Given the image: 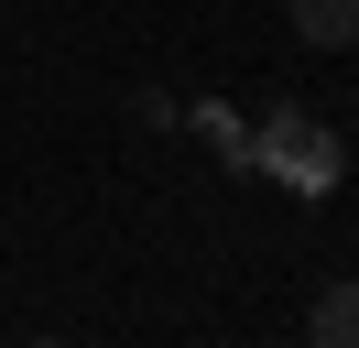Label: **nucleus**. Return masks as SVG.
Segmentation results:
<instances>
[{
	"label": "nucleus",
	"mask_w": 359,
	"mask_h": 348,
	"mask_svg": "<svg viewBox=\"0 0 359 348\" xmlns=\"http://www.w3.org/2000/svg\"><path fill=\"white\" fill-rule=\"evenodd\" d=\"M294 44H316V55H348L359 44V0H283Z\"/></svg>",
	"instance_id": "1"
},
{
	"label": "nucleus",
	"mask_w": 359,
	"mask_h": 348,
	"mask_svg": "<svg viewBox=\"0 0 359 348\" xmlns=\"http://www.w3.org/2000/svg\"><path fill=\"white\" fill-rule=\"evenodd\" d=\"M305 337L316 348H359V283H327V294L305 304Z\"/></svg>",
	"instance_id": "2"
}]
</instances>
